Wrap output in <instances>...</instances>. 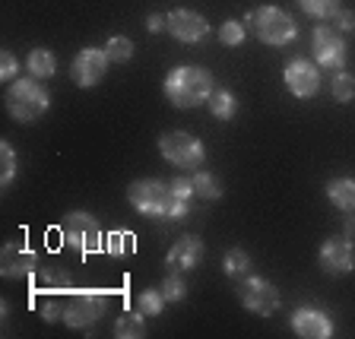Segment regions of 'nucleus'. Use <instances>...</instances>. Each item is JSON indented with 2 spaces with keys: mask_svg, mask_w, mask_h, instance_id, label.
I'll return each instance as SVG.
<instances>
[{
  "mask_svg": "<svg viewBox=\"0 0 355 339\" xmlns=\"http://www.w3.org/2000/svg\"><path fill=\"white\" fill-rule=\"evenodd\" d=\"M165 98H168L175 108H197L203 105L209 96H213V73L207 67H197V64H181V67H171L165 73Z\"/></svg>",
  "mask_w": 355,
  "mask_h": 339,
  "instance_id": "obj_1",
  "label": "nucleus"
},
{
  "mask_svg": "<svg viewBox=\"0 0 355 339\" xmlns=\"http://www.w3.org/2000/svg\"><path fill=\"white\" fill-rule=\"evenodd\" d=\"M244 26L257 35V42L270 44V48H286L298 38V22L292 13H286L282 7H257L244 16Z\"/></svg>",
  "mask_w": 355,
  "mask_h": 339,
  "instance_id": "obj_2",
  "label": "nucleus"
},
{
  "mask_svg": "<svg viewBox=\"0 0 355 339\" xmlns=\"http://www.w3.org/2000/svg\"><path fill=\"white\" fill-rule=\"evenodd\" d=\"M51 105V96L48 89L42 86V80L35 76H22V80H13L7 89V111L10 118L19 121V124H32L48 111Z\"/></svg>",
  "mask_w": 355,
  "mask_h": 339,
  "instance_id": "obj_3",
  "label": "nucleus"
},
{
  "mask_svg": "<svg viewBox=\"0 0 355 339\" xmlns=\"http://www.w3.org/2000/svg\"><path fill=\"white\" fill-rule=\"evenodd\" d=\"M108 302L111 292H102V288H73L64 302V324L70 330H86L105 318Z\"/></svg>",
  "mask_w": 355,
  "mask_h": 339,
  "instance_id": "obj_4",
  "label": "nucleus"
},
{
  "mask_svg": "<svg viewBox=\"0 0 355 339\" xmlns=\"http://www.w3.org/2000/svg\"><path fill=\"white\" fill-rule=\"evenodd\" d=\"M60 241L67 247H73L80 257H89V254H98L105 247V235L102 225L92 213H67L64 222H60Z\"/></svg>",
  "mask_w": 355,
  "mask_h": 339,
  "instance_id": "obj_5",
  "label": "nucleus"
},
{
  "mask_svg": "<svg viewBox=\"0 0 355 339\" xmlns=\"http://www.w3.org/2000/svg\"><path fill=\"white\" fill-rule=\"evenodd\" d=\"M235 295L238 302H241V308L248 311V314H257V318H273L276 311H279V288L273 286V282H266L263 276H241V279H235Z\"/></svg>",
  "mask_w": 355,
  "mask_h": 339,
  "instance_id": "obj_6",
  "label": "nucleus"
},
{
  "mask_svg": "<svg viewBox=\"0 0 355 339\" xmlns=\"http://www.w3.org/2000/svg\"><path fill=\"white\" fill-rule=\"evenodd\" d=\"M159 153L168 165L175 168H200L203 159H207V149L203 143L193 137V133H184V130H168L159 137Z\"/></svg>",
  "mask_w": 355,
  "mask_h": 339,
  "instance_id": "obj_7",
  "label": "nucleus"
},
{
  "mask_svg": "<svg viewBox=\"0 0 355 339\" xmlns=\"http://www.w3.org/2000/svg\"><path fill=\"white\" fill-rule=\"evenodd\" d=\"M311 51H314V64L327 67V70H346L349 60V42L336 26H318L311 32Z\"/></svg>",
  "mask_w": 355,
  "mask_h": 339,
  "instance_id": "obj_8",
  "label": "nucleus"
},
{
  "mask_svg": "<svg viewBox=\"0 0 355 339\" xmlns=\"http://www.w3.org/2000/svg\"><path fill=\"white\" fill-rule=\"evenodd\" d=\"M127 200L146 219H165L168 216V184L155 181V177H140L127 187Z\"/></svg>",
  "mask_w": 355,
  "mask_h": 339,
  "instance_id": "obj_9",
  "label": "nucleus"
},
{
  "mask_svg": "<svg viewBox=\"0 0 355 339\" xmlns=\"http://www.w3.org/2000/svg\"><path fill=\"white\" fill-rule=\"evenodd\" d=\"M165 32L181 44H200L209 35V22L207 16H200L197 10L178 7L171 13H165Z\"/></svg>",
  "mask_w": 355,
  "mask_h": 339,
  "instance_id": "obj_10",
  "label": "nucleus"
},
{
  "mask_svg": "<svg viewBox=\"0 0 355 339\" xmlns=\"http://www.w3.org/2000/svg\"><path fill=\"white\" fill-rule=\"evenodd\" d=\"M282 82L295 98H314L320 92V67L308 58H292L282 70Z\"/></svg>",
  "mask_w": 355,
  "mask_h": 339,
  "instance_id": "obj_11",
  "label": "nucleus"
},
{
  "mask_svg": "<svg viewBox=\"0 0 355 339\" xmlns=\"http://www.w3.org/2000/svg\"><path fill=\"white\" fill-rule=\"evenodd\" d=\"M108 64L111 60H108V54H105V48H83L73 58V64H70V80L80 89H92L105 80Z\"/></svg>",
  "mask_w": 355,
  "mask_h": 339,
  "instance_id": "obj_12",
  "label": "nucleus"
},
{
  "mask_svg": "<svg viewBox=\"0 0 355 339\" xmlns=\"http://www.w3.org/2000/svg\"><path fill=\"white\" fill-rule=\"evenodd\" d=\"M318 263L324 273L330 276H346L355 270V247H352V238L340 235V238H327L320 244L318 251Z\"/></svg>",
  "mask_w": 355,
  "mask_h": 339,
  "instance_id": "obj_13",
  "label": "nucleus"
},
{
  "mask_svg": "<svg viewBox=\"0 0 355 339\" xmlns=\"http://www.w3.org/2000/svg\"><path fill=\"white\" fill-rule=\"evenodd\" d=\"M288 324H292V333L302 339H330L333 336L330 314L320 308H311V304L292 311V320H288Z\"/></svg>",
  "mask_w": 355,
  "mask_h": 339,
  "instance_id": "obj_14",
  "label": "nucleus"
},
{
  "mask_svg": "<svg viewBox=\"0 0 355 339\" xmlns=\"http://www.w3.org/2000/svg\"><path fill=\"white\" fill-rule=\"evenodd\" d=\"M38 270V254L26 244H3V254H0V273L7 279H26Z\"/></svg>",
  "mask_w": 355,
  "mask_h": 339,
  "instance_id": "obj_15",
  "label": "nucleus"
},
{
  "mask_svg": "<svg viewBox=\"0 0 355 339\" xmlns=\"http://www.w3.org/2000/svg\"><path fill=\"white\" fill-rule=\"evenodd\" d=\"M200 260H203V238L181 235L175 244H171L168 257H165V266H168V270H178V273H191V270L200 266Z\"/></svg>",
  "mask_w": 355,
  "mask_h": 339,
  "instance_id": "obj_16",
  "label": "nucleus"
},
{
  "mask_svg": "<svg viewBox=\"0 0 355 339\" xmlns=\"http://www.w3.org/2000/svg\"><path fill=\"white\" fill-rule=\"evenodd\" d=\"M35 282V288L42 295H70L73 286H70V273H67L64 266H38L35 273L29 276Z\"/></svg>",
  "mask_w": 355,
  "mask_h": 339,
  "instance_id": "obj_17",
  "label": "nucleus"
},
{
  "mask_svg": "<svg viewBox=\"0 0 355 339\" xmlns=\"http://www.w3.org/2000/svg\"><path fill=\"white\" fill-rule=\"evenodd\" d=\"M197 197L193 193V181L191 177H171L168 181V222H181L187 213H191V200Z\"/></svg>",
  "mask_w": 355,
  "mask_h": 339,
  "instance_id": "obj_18",
  "label": "nucleus"
},
{
  "mask_svg": "<svg viewBox=\"0 0 355 339\" xmlns=\"http://www.w3.org/2000/svg\"><path fill=\"white\" fill-rule=\"evenodd\" d=\"M327 200L340 213H352L355 209V177H333L327 184Z\"/></svg>",
  "mask_w": 355,
  "mask_h": 339,
  "instance_id": "obj_19",
  "label": "nucleus"
},
{
  "mask_svg": "<svg viewBox=\"0 0 355 339\" xmlns=\"http://www.w3.org/2000/svg\"><path fill=\"white\" fill-rule=\"evenodd\" d=\"M114 336L118 339H143L146 336V314H143L140 308L124 311V314L114 320Z\"/></svg>",
  "mask_w": 355,
  "mask_h": 339,
  "instance_id": "obj_20",
  "label": "nucleus"
},
{
  "mask_svg": "<svg viewBox=\"0 0 355 339\" xmlns=\"http://www.w3.org/2000/svg\"><path fill=\"white\" fill-rule=\"evenodd\" d=\"M26 70H29V76H35V80H48V76H54V70H58V58H54V51H48V48H32L29 58H26Z\"/></svg>",
  "mask_w": 355,
  "mask_h": 339,
  "instance_id": "obj_21",
  "label": "nucleus"
},
{
  "mask_svg": "<svg viewBox=\"0 0 355 339\" xmlns=\"http://www.w3.org/2000/svg\"><path fill=\"white\" fill-rule=\"evenodd\" d=\"M207 108L213 111V118L216 121H232L238 114V98L232 96L229 89H213V96L207 98Z\"/></svg>",
  "mask_w": 355,
  "mask_h": 339,
  "instance_id": "obj_22",
  "label": "nucleus"
},
{
  "mask_svg": "<svg viewBox=\"0 0 355 339\" xmlns=\"http://www.w3.org/2000/svg\"><path fill=\"white\" fill-rule=\"evenodd\" d=\"M222 270H225V276L232 282L241 279V276L251 273V254L244 251V247H229V251L222 254Z\"/></svg>",
  "mask_w": 355,
  "mask_h": 339,
  "instance_id": "obj_23",
  "label": "nucleus"
},
{
  "mask_svg": "<svg viewBox=\"0 0 355 339\" xmlns=\"http://www.w3.org/2000/svg\"><path fill=\"white\" fill-rule=\"evenodd\" d=\"M133 247H137V238H133V232L111 229L108 235H105V247H102V251L108 254V257H127V254H133Z\"/></svg>",
  "mask_w": 355,
  "mask_h": 339,
  "instance_id": "obj_24",
  "label": "nucleus"
},
{
  "mask_svg": "<svg viewBox=\"0 0 355 339\" xmlns=\"http://www.w3.org/2000/svg\"><path fill=\"white\" fill-rule=\"evenodd\" d=\"M191 181H193V193H197L200 200H207V203L222 200V184H219V177H216L213 171H193Z\"/></svg>",
  "mask_w": 355,
  "mask_h": 339,
  "instance_id": "obj_25",
  "label": "nucleus"
},
{
  "mask_svg": "<svg viewBox=\"0 0 355 339\" xmlns=\"http://www.w3.org/2000/svg\"><path fill=\"white\" fill-rule=\"evenodd\" d=\"M330 96H333V102H340V105H349L355 98V76L349 70H333Z\"/></svg>",
  "mask_w": 355,
  "mask_h": 339,
  "instance_id": "obj_26",
  "label": "nucleus"
},
{
  "mask_svg": "<svg viewBox=\"0 0 355 339\" xmlns=\"http://www.w3.org/2000/svg\"><path fill=\"white\" fill-rule=\"evenodd\" d=\"M16 171H19V162H16V149L13 143H0V187L7 191L10 184L16 181Z\"/></svg>",
  "mask_w": 355,
  "mask_h": 339,
  "instance_id": "obj_27",
  "label": "nucleus"
},
{
  "mask_svg": "<svg viewBox=\"0 0 355 339\" xmlns=\"http://www.w3.org/2000/svg\"><path fill=\"white\" fill-rule=\"evenodd\" d=\"M165 295H162V288H143L140 295H137V308L146 314V318H159L165 311Z\"/></svg>",
  "mask_w": 355,
  "mask_h": 339,
  "instance_id": "obj_28",
  "label": "nucleus"
},
{
  "mask_svg": "<svg viewBox=\"0 0 355 339\" xmlns=\"http://www.w3.org/2000/svg\"><path fill=\"white\" fill-rule=\"evenodd\" d=\"M295 3L308 16H314V19H333V16L343 10L340 0H295Z\"/></svg>",
  "mask_w": 355,
  "mask_h": 339,
  "instance_id": "obj_29",
  "label": "nucleus"
},
{
  "mask_svg": "<svg viewBox=\"0 0 355 339\" xmlns=\"http://www.w3.org/2000/svg\"><path fill=\"white\" fill-rule=\"evenodd\" d=\"M105 54H108L111 64H127L133 58V42L127 35H111L105 42Z\"/></svg>",
  "mask_w": 355,
  "mask_h": 339,
  "instance_id": "obj_30",
  "label": "nucleus"
},
{
  "mask_svg": "<svg viewBox=\"0 0 355 339\" xmlns=\"http://www.w3.org/2000/svg\"><path fill=\"white\" fill-rule=\"evenodd\" d=\"M244 38H248V26L241 19H225L219 26V42L225 48H238V44H244Z\"/></svg>",
  "mask_w": 355,
  "mask_h": 339,
  "instance_id": "obj_31",
  "label": "nucleus"
},
{
  "mask_svg": "<svg viewBox=\"0 0 355 339\" xmlns=\"http://www.w3.org/2000/svg\"><path fill=\"white\" fill-rule=\"evenodd\" d=\"M162 295L165 302H181V298L187 295V282H184V273H178V270H168L162 279Z\"/></svg>",
  "mask_w": 355,
  "mask_h": 339,
  "instance_id": "obj_32",
  "label": "nucleus"
},
{
  "mask_svg": "<svg viewBox=\"0 0 355 339\" xmlns=\"http://www.w3.org/2000/svg\"><path fill=\"white\" fill-rule=\"evenodd\" d=\"M64 302H67V295H42V304H38L42 318L48 320V324L64 320Z\"/></svg>",
  "mask_w": 355,
  "mask_h": 339,
  "instance_id": "obj_33",
  "label": "nucleus"
},
{
  "mask_svg": "<svg viewBox=\"0 0 355 339\" xmlns=\"http://www.w3.org/2000/svg\"><path fill=\"white\" fill-rule=\"evenodd\" d=\"M16 73H19V60H16L13 51H7V48H3V51H0V80L13 82Z\"/></svg>",
  "mask_w": 355,
  "mask_h": 339,
  "instance_id": "obj_34",
  "label": "nucleus"
},
{
  "mask_svg": "<svg viewBox=\"0 0 355 339\" xmlns=\"http://www.w3.org/2000/svg\"><path fill=\"white\" fill-rule=\"evenodd\" d=\"M333 26L343 32V35H349V32H355V13L352 10H340V13L333 16Z\"/></svg>",
  "mask_w": 355,
  "mask_h": 339,
  "instance_id": "obj_35",
  "label": "nucleus"
},
{
  "mask_svg": "<svg viewBox=\"0 0 355 339\" xmlns=\"http://www.w3.org/2000/svg\"><path fill=\"white\" fill-rule=\"evenodd\" d=\"M146 29L153 32V35H159V32H165V16H159V13H149V16H146Z\"/></svg>",
  "mask_w": 355,
  "mask_h": 339,
  "instance_id": "obj_36",
  "label": "nucleus"
},
{
  "mask_svg": "<svg viewBox=\"0 0 355 339\" xmlns=\"http://www.w3.org/2000/svg\"><path fill=\"white\" fill-rule=\"evenodd\" d=\"M343 216H346V219H343V229H346V235L355 238V209H352V213H343Z\"/></svg>",
  "mask_w": 355,
  "mask_h": 339,
  "instance_id": "obj_37",
  "label": "nucleus"
}]
</instances>
